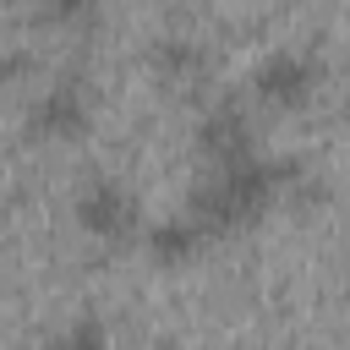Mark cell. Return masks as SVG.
Returning <instances> with one entry per match:
<instances>
[{
  "instance_id": "cell-6",
  "label": "cell",
  "mask_w": 350,
  "mask_h": 350,
  "mask_svg": "<svg viewBox=\"0 0 350 350\" xmlns=\"http://www.w3.org/2000/svg\"><path fill=\"white\" fill-rule=\"evenodd\" d=\"M142 246H148V257L159 268H186L213 246V235L202 230V219H191L180 208V213H164V219H148L142 224Z\"/></svg>"
},
{
  "instance_id": "cell-5",
  "label": "cell",
  "mask_w": 350,
  "mask_h": 350,
  "mask_svg": "<svg viewBox=\"0 0 350 350\" xmlns=\"http://www.w3.org/2000/svg\"><path fill=\"white\" fill-rule=\"evenodd\" d=\"M197 153H202V164H235V159L262 153V148H257V120H252V109L235 104V98L208 104V109L197 115Z\"/></svg>"
},
{
  "instance_id": "cell-9",
  "label": "cell",
  "mask_w": 350,
  "mask_h": 350,
  "mask_svg": "<svg viewBox=\"0 0 350 350\" xmlns=\"http://www.w3.org/2000/svg\"><path fill=\"white\" fill-rule=\"evenodd\" d=\"M44 16H60V22H71V16H88L98 0H33Z\"/></svg>"
},
{
  "instance_id": "cell-7",
  "label": "cell",
  "mask_w": 350,
  "mask_h": 350,
  "mask_svg": "<svg viewBox=\"0 0 350 350\" xmlns=\"http://www.w3.org/2000/svg\"><path fill=\"white\" fill-rule=\"evenodd\" d=\"M153 71H159V82H170V88H191V82L208 71V55H202L197 38L164 33V38L153 44Z\"/></svg>"
},
{
  "instance_id": "cell-8",
  "label": "cell",
  "mask_w": 350,
  "mask_h": 350,
  "mask_svg": "<svg viewBox=\"0 0 350 350\" xmlns=\"http://www.w3.org/2000/svg\"><path fill=\"white\" fill-rule=\"evenodd\" d=\"M27 350H109V323L98 312H77V317H66L60 328H49Z\"/></svg>"
},
{
  "instance_id": "cell-3",
  "label": "cell",
  "mask_w": 350,
  "mask_h": 350,
  "mask_svg": "<svg viewBox=\"0 0 350 350\" xmlns=\"http://www.w3.org/2000/svg\"><path fill=\"white\" fill-rule=\"evenodd\" d=\"M71 219H77V230H82L88 241H98V246H120V241L142 235V202H137V191H131L120 175H109V170H93L88 180H77V191H71Z\"/></svg>"
},
{
  "instance_id": "cell-4",
  "label": "cell",
  "mask_w": 350,
  "mask_h": 350,
  "mask_svg": "<svg viewBox=\"0 0 350 350\" xmlns=\"http://www.w3.org/2000/svg\"><path fill=\"white\" fill-rule=\"evenodd\" d=\"M93 126V93L82 77H55L44 82L27 109H22V131L33 142H77L82 131Z\"/></svg>"
},
{
  "instance_id": "cell-2",
  "label": "cell",
  "mask_w": 350,
  "mask_h": 350,
  "mask_svg": "<svg viewBox=\"0 0 350 350\" xmlns=\"http://www.w3.org/2000/svg\"><path fill=\"white\" fill-rule=\"evenodd\" d=\"M246 88H252V104H262L273 115H295L323 93V55L306 44H273L252 66Z\"/></svg>"
},
{
  "instance_id": "cell-1",
  "label": "cell",
  "mask_w": 350,
  "mask_h": 350,
  "mask_svg": "<svg viewBox=\"0 0 350 350\" xmlns=\"http://www.w3.org/2000/svg\"><path fill=\"white\" fill-rule=\"evenodd\" d=\"M295 180H301V164L273 159V153H252V159H235V164H202V175L191 180L186 213L202 219V230L219 241V235L252 230Z\"/></svg>"
}]
</instances>
